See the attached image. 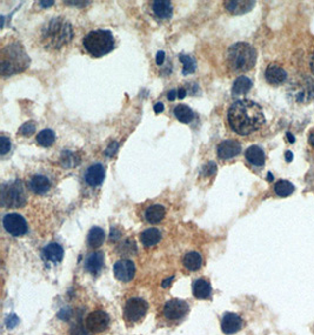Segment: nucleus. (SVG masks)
<instances>
[{
  "label": "nucleus",
  "mask_w": 314,
  "mask_h": 335,
  "mask_svg": "<svg viewBox=\"0 0 314 335\" xmlns=\"http://www.w3.org/2000/svg\"><path fill=\"white\" fill-rule=\"evenodd\" d=\"M243 328V319L235 313H225L221 320V330L225 334L231 335L238 333Z\"/></svg>",
  "instance_id": "13"
},
{
  "label": "nucleus",
  "mask_w": 314,
  "mask_h": 335,
  "mask_svg": "<svg viewBox=\"0 0 314 335\" xmlns=\"http://www.w3.org/2000/svg\"><path fill=\"white\" fill-rule=\"evenodd\" d=\"M114 37L108 30H96L91 31L83 39V45L85 49L90 53L92 57L100 58L108 54L114 48Z\"/></svg>",
  "instance_id": "5"
},
{
  "label": "nucleus",
  "mask_w": 314,
  "mask_h": 335,
  "mask_svg": "<svg viewBox=\"0 0 314 335\" xmlns=\"http://www.w3.org/2000/svg\"><path fill=\"white\" fill-rule=\"evenodd\" d=\"M265 77L271 85L279 86L287 80V72L277 64H271L265 72Z\"/></svg>",
  "instance_id": "16"
},
{
  "label": "nucleus",
  "mask_w": 314,
  "mask_h": 335,
  "mask_svg": "<svg viewBox=\"0 0 314 335\" xmlns=\"http://www.w3.org/2000/svg\"><path fill=\"white\" fill-rule=\"evenodd\" d=\"M287 137H288V142H290V143H294V137L292 136V133L287 132Z\"/></svg>",
  "instance_id": "49"
},
{
  "label": "nucleus",
  "mask_w": 314,
  "mask_h": 335,
  "mask_svg": "<svg viewBox=\"0 0 314 335\" xmlns=\"http://www.w3.org/2000/svg\"><path fill=\"white\" fill-rule=\"evenodd\" d=\"M106 170L102 164H93L87 168L85 173V180L90 186H99L105 179Z\"/></svg>",
  "instance_id": "15"
},
{
  "label": "nucleus",
  "mask_w": 314,
  "mask_h": 335,
  "mask_svg": "<svg viewBox=\"0 0 314 335\" xmlns=\"http://www.w3.org/2000/svg\"><path fill=\"white\" fill-rule=\"evenodd\" d=\"M78 162H79V160H77V156L70 151H66L61 154V164L66 168L74 167Z\"/></svg>",
  "instance_id": "33"
},
{
  "label": "nucleus",
  "mask_w": 314,
  "mask_h": 335,
  "mask_svg": "<svg viewBox=\"0 0 314 335\" xmlns=\"http://www.w3.org/2000/svg\"><path fill=\"white\" fill-rule=\"evenodd\" d=\"M274 192L278 196L285 198V196H290L294 192V186L287 180H279L274 185Z\"/></svg>",
  "instance_id": "30"
},
{
  "label": "nucleus",
  "mask_w": 314,
  "mask_h": 335,
  "mask_svg": "<svg viewBox=\"0 0 314 335\" xmlns=\"http://www.w3.org/2000/svg\"><path fill=\"white\" fill-rule=\"evenodd\" d=\"M245 158L246 160L250 162L251 165L257 166V167H262L265 165L266 161V155L262 148H260L259 146H250L249 148L245 152Z\"/></svg>",
  "instance_id": "19"
},
{
  "label": "nucleus",
  "mask_w": 314,
  "mask_h": 335,
  "mask_svg": "<svg viewBox=\"0 0 314 335\" xmlns=\"http://www.w3.org/2000/svg\"><path fill=\"white\" fill-rule=\"evenodd\" d=\"M0 142H1V147H0V153H1V155H5L7 154L9 152V149H11V142H9V139L7 137L2 136L0 138Z\"/></svg>",
  "instance_id": "36"
},
{
  "label": "nucleus",
  "mask_w": 314,
  "mask_h": 335,
  "mask_svg": "<svg viewBox=\"0 0 314 335\" xmlns=\"http://www.w3.org/2000/svg\"><path fill=\"white\" fill-rule=\"evenodd\" d=\"M36 132V124L34 123H26L24 125H21L20 128H19V134L24 137H31L32 134Z\"/></svg>",
  "instance_id": "35"
},
{
  "label": "nucleus",
  "mask_w": 314,
  "mask_h": 335,
  "mask_svg": "<svg viewBox=\"0 0 314 335\" xmlns=\"http://www.w3.org/2000/svg\"><path fill=\"white\" fill-rule=\"evenodd\" d=\"M54 4V1H39V5H42L43 7H50Z\"/></svg>",
  "instance_id": "47"
},
{
  "label": "nucleus",
  "mask_w": 314,
  "mask_h": 335,
  "mask_svg": "<svg viewBox=\"0 0 314 335\" xmlns=\"http://www.w3.org/2000/svg\"><path fill=\"white\" fill-rule=\"evenodd\" d=\"M268 180H269V181H272V180H273V175H272L271 172H269V173H268Z\"/></svg>",
  "instance_id": "51"
},
{
  "label": "nucleus",
  "mask_w": 314,
  "mask_h": 335,
  "mask_svg": "<svg viewBox=\"0 0 314 335\" xmlns=\"http://www.w3.org/2000/svg\"><path fill=\"white\" fill-rule=\"evenodd\" d=\"M241 152V145L235 140H225L218 146V156L222 160L234 158Z\"/></svg>",
  "instance_id": "14"
},
{
  "label": "nucleus",
  "mask_w": 314,
  "mask_h": 335,
  "mask_svg": "<svg viewBox=\"0 0 314 335\" xmlns=\"http://www.w3.org/2000/svg\"><path fill=\"white\" fill-rule=\"evenodd\" d=\"M149 303L141 297H131L124 307V318L130 324H137L145 318Z\"/></svg>",
  "instance_id": "8"
},
{
  "label": "nucleus",
  "mask_w": 314,
  "mask_h": 335,
  "mask_svg": "<svg viewBox=\"0 0 314 335\" xmlns=\"http://www.w3.org/2000/svg\"><path fill=\"white\" fill-rule=\"evenodd\" d=\"M118 249H119V252L122 253V254H136L137 253L136 242H134V240H131V239H127L126 241H124Z\"/></svg>",
  "instance_id": "34"
},
{
  "label": "nucleus",
  "mask_w": 314,
  "mask_h": 335,
  "mask_svg": "<svg viewBox=\"0 0 314 335\" xmlns=\"http://www.w3.org/2000/svg\"><path fill=\"white\" fill-rule=\"evenodd\" d=\"M44 256L51 262H60L64 258V248L59 243H50L43 250Z\"/></svg>",
  "instance_id": "24"
},
{
  "label": "nucleus",
  "mask_w": 314,
  "mask_h": 335,
  "mask_svg": "<svg viewBox=\"0 0 314 335\" xmlns=\"http://www.w3.org/2000/svg\"><path fill=\"white\" fill-rule=\"evenodd\" d=\"M174 115H175V118L180 121V123H184V124L191 123L194 118V113L192 109L188 107V106L183 105V104L178 105L177 107L174 108Z\"/></svg>",
  "instance_id": "29"
},
{
  "label": "nucleus",
  "mask_w": 314,
  "mask_h": 335,
  "mask_svg": "<svg viewBox=\"0 0 314 335\" xmlns=\"http://www.w3.org/2000/svg\"><path fill=\"white\" fill-rule=\"evenodd\" d=\"M165 58H166V54H165L164 51L158 52V54H157V57H156L157 65H162V64H164Z\"/></svg>",
  "instance_id": "39"
},
{
  "label": "nucleus",
  "mask_w": 314,
  "mask_h": 335,
  "mask_svg": "<svg viewBox=\"0 0 314 335\" xmlns=\"http://www.w3.org/2000/svg\"><path fill=\"white\" fill-rule=\"evenodd\" d=\"M5 230L13 237H21L27 232V222L24 217L17 213H9L2 219Z\"/></svg>",
  "instance_id": "10"
},
{
  "label": "nucleus",
  "mask_w": 314,
  "mask_h": 335,
  "mask_svg": "<svg viewBox=\"0 0 314 335\" xmlns=\"http://www.w3.org/2000/svg\"><path fill=\"white\" fill-rule=\"evenodd\" d=\"M173 277H171V278H167V279H166V280L164 281V283H162V287H164V288H167L168 286H169V285H171L172 284V281H173Z\"/></svg>",
  "instance_id": "44"
},
{
  "label": "nucleus",
  "mask_w": 314,
  "mask_h": 335,
  "mask_svg": "<svg viewBox=\"0 0 314 335\" xmlns=\"http://www.w3.org/2000/svg\"><path fill=\"white\" fill-rule=\"evenodd\" d=\"M183 264L185 266V268L188 269V271H198L203 265V259L202 255L199 254L198 252H190L187 253L186 255L184 256Z\"/></svg>",
  "instance_id": "27"
},
{
  "label": "nucleus",
  "mask_w": 314,
  "mask_h": 335,
  "mask_svg": "<svg viewBox=\"0 0 314 335\" xmlns=\"http://www.w3.org/2000/svg\"><path fill=\"white\" fill-rule=\"evenodd\" d=\"M104 241H105V232L103 228L100 227H93L91 228L89 232V236H87V245L90 248L97 249L103 245Z\"/></svg>",
  "instance_id": "25"
},
{
  "label": "nucleus",
  "mask_w": 314,
  "mask_h": 335,
  "mask_svg": "<svg viewBox=\"0 0 314 335\" xmlns=\"http://www.w3.org/2000/svg\"><path fill=\"white\" fill-rule=\"evenodd\" d=\"M55 140V134L52 130H43L42 132L38 133L37 136V143L43 147L51 146Z\"/></svg>",
  "instance_id": "31"
},
{
  "label": "nucleus",
  "mask_w": 314,
  "mask_h": 335,
  "mask_svg": "<svg viewBox=\"0 0 314 335\" xmlns=\"http://www.w3.org/2000/svg\"><path fill=\"white\" fill-rule=\"evenodd\" d=\"M251 87H252V81H251V79L245 76L238 77L234 81L233 87H232V95L234 96L245 95V93L249 92Z\"/></svg>",
  "instance_id": "28"
},
{
  "label": "nucleus",
  "mask_w": 314,
  "mask_h": 335,
  "mask_svg": "<svg viewBox=\"0 0 314 335\" xmlns=\"http://www.w3.org/2000/svg\"><path fill=\"white\" fill-rule=\"evenodd\" d=\"M225 8L230 13L234 15L245 14L250 12L256 5L254 1H249V0H237V1H225Z\"/></svg>",
  "instance_id": "18"
},
{
  "label": "nucleus",
  "mask_w": 314,
  "mask_h": 335,
  "mask_svg": "<svg viewBox=\"0 0 314 335\" xmlns=\"http://www.w3.org/2000/svg\"><path fill=\"white\" fill-rule=\"evenodd\" d=\"M119 236H120V233H119V232H117L115 230H113V228H112V232H111V240H117Z\"/></svg>",
  "instance_id": "45"
},
{
  "label": "nucleus",
  "mask_w": 314,
  "mask_h": 335,
  "mask_svg": "<svg viewBox=\"0 0 314 335\" xmlns=\"http://www.w3.org/2000/svg\"><path fill=\"white\" fill-rule=\"evenodd\" d=\"M1 203L4 207L19 208L26 203V193L23 181L14 180L1 186Z\"/></svg>",
  "instance_id": "6"
},
{
  "label": "nucleus",
  "mask_w": 314,
  "mask_h": 335,
  "mask_svg": "<svg viewBox=\"0 0 314 335\" xmlns=\"http://www.w3.org/2000/svg\"><path fill=\"white\" fill-rule=\"evenodd\" d=\"M104 267V253L94 252L87 256L85 261V268L91 274L97 275Z\"/></svg>",
  "instance_id": "22"
},
{
  "label": "nucleus",
  "mask_w": 314,
  "mask_h": 335,
  "mask_svg": "<svg viewBox=\"0 0 314 335\" xmlns=\"http://www.w3.org/2000/svg\"><path fill=\"white\" fill-rule=\"evenodd\" d=\"M311 71H312L313 74H314V54H313L312 59H311Z\"/></svg>",
  "instance_id": "50"
},
{
  "label": "nucleus",
  "mask_w": 314,
  "mask_h": 335,
  "mask_svg": "<svg viewBox=\"0 0 314 335\" xmlns=\"http://www.w3.org/2000/svg\"><path fill=\"white\" fill-rule=\"evenodd\" d=\"M288 95L298 104H309L314 99V81L310 78L297 80L291 85Z\"/></svg>",
  "instance_id": "7"
},
{
  "label": "nucleus",
  "mask_w": 314,
  "mask_h": 335,
  "mask_svg": "<svg viewBox=\"0 0 314 335\" xmlns=\"http://www.w3.org/2000/svg\"><path fill=\"white\" fill-rule=\"evenodd\" d=\"M215 172H216V165L213 161L209 162V164L204 166V168H203L204 175H213V174H215Z\"/></svg>",
  "instance_id": "37"
},
{
  "label": "nucleus",
  "mask_w": 314,
  "mask_h": 335,
  "mask_svg": "<svg viewBox=\"0 0 314 335\" xmlns=\"http://www.w3.org/2000/svg\"><path fill=\"white\" fill-rule=\"evenodd\" d=\"M186 96H187V91L185 90L184 87H180V89L178 90V98L179 99H184Z\"/></svg>",
  "instance_id": "42"
},
{
  "label": "nucleus",
  "mask_w": 314,
  "mask_h": 335,
  "mask_svg": "<svg viewBox=\"0 0 314 335\" xmlns=\"http://www.w3.org/2000/svg\"><path fill=\"white\" fill-rule=\"evenodd\" d=\"M111 319L109 315L104 311H94L86 316L85 327L91 333H103L109 327Z\"/></svg>",
  "instance_id": "9"
},
{
  "label": "nucleus",
  "mask_w": 314,
  "mask_h": 335,
  "mask_svg": "<svg viewBox=\"0 0 314 335\" xmlns=\"http://www.w3.org/2000/svg\"><path fill=\"white\" fill-rule=\"evenodd\" d=\"M73 30L71 24L62 18L50 20L42 32V43L49 49H59L71 42Z\"/></svg>",
  "instance_id": "2"
},
{
  "label": "nucleus",
  "mask_w": 314,
  "mask_h": 335,
  "mask_svg": "<svg viewBox=\"0 0 314 335\" xmlns=\"http://www.w3.org/2000/svg\"><path fill=\"white\" fill-rule=\"evenodd\" d=\"M292 159H293V154H292V152L291 151H287L286 152V160L288 162H291L292 161Z\"/></svg>",
  "instance_id": "48"
},
{
  "label": "nucleus",
  "mask_w": 314,
  "mask_h": 335,
  "mask_svg": "<svg viewBox=\"0 0 314 335\" xmlns=\"http://www.w3.org/2000/svg\"><path fill=\"white\" fill-rule=\"evenodd\" d=\"M65 4H67V5H81V7H83V6L89 4V1H66Z\"/></svg>",
  "instance_id": "43"
},
{
  "label": "nucleus",
  "mask_w": 314,
  "mask_h": 335,
  "mask_svg": "<svg viewBox=\"0 0 314 335\" xmlns=\"http://www.w3.org/2000/svg\"><path fill=\"white\" fill-rule=\"evenodd\" d=\"M118 143H112L111 145H109L107 148H106V151H105V154L106 155H108V156H113V154H114L115 152H117V149H118Z\"/></svg>",
  "instance_id": "38"
},
{
  "label": "nucleus",
  "mask_w": 314,
  "mask_h": 335,
  "mask_svg": "<svg viewBox=\"0 0 314 335\" xmlns=\"http://www.w3.org/2000/svg\"><path fill=\"white\" fill-rule=\"evenodd\" d=\"M192 292L194 297H197V299L199 300L209 299V297L212 296L211 283H209V280H206L205 278L197 279L193 283Z\"/></svg>",
  "instance_id": "17"
},
{
  "label": "nucleus",
  "mask_w": 314,
  "mask_h": 335,
  "mask_svg": "<svg viewBox=\"0 0 314 335\" xmlns=\"http://www.w3.org/2000/svg\"><path fill=\"white\" fill-rule=\"evenodd\" d=\"M113 272H114L115 278L119 281L122 283H128L134 278L136 274V266H134L133 261L128 259H121L115 262L114 267H113Z\"/></svg>",
  "instance_id": "12"
},
{
  "label": "nucleus",
  "mask_w": 314,
  "mask_h": 335,
  "mask_svg": "<svg viewBox=\"0 0 314 335\" xmlns=\"http://www.w3.org/2000/svg\"><path fill=\"white\" fill-rule=\"evenodd\" d=\"M309 143H310V145L312 146V148L314 149V130L312 131V132L310 133V137H309Z\"/></svg>",
  "instance_id": "46"
},
{
  "label": "nucleus",
  "mask_w": 314,
  "mask_h": 335,
  "mask_svg": "<svg viewBox=\"0 0 314 335\" xmlns=\"http://www.w3.org/2000/svg\"><path fill=\"white\" fill-rule=\"evenodd\" d=\"M166 211L164 206L161 205H152L146 209L145 219L150 224H159L162 219L165 218Z\"/></svg>",
  "instance_id": "26"
},
{
  "label": "nucleus",
  "mask_w": 314,
  "mask_h": 335,
  "mask_svg": "<svg viewBox=\"0 0 314 335\" xmlns=\"http://www.w3.org/2000/svg\"><path fill=\"white\" fill-rule=\"evenodd\" d=\"M31 59L19 43L9 44L0 54V70L4 77L21 73L30 66Z\"/></svg>",
  "instance_id": "3"
},
{
  "label": "nucleus",
  "mask_w": 314,
  "mask_h": 335,
  "mask_svg": "<svg viewBox=\"0 0 314 335\" xmlns=\"http://www.w3.org/2000/svg\"><path fill=\"white\" fill-rule=\"evenodd\" d=\"M180 61L183 62L184 68H183V74L184 76H187V74L193 73L196 71V60L190 55H185V54H180Z\"/></svg>",
  "instance_id": "32"
},
{
  "label": "nucleus",
  "mask_w": 314,
  "mask_h": 335,
  "mask_svg": "<svg viewBox=\"0 0 314 335\" xmlns=\"http://www.w3.org/2000/svg\"><path fill=\"white\" fill-rule=\"evenodd\" d=\"M190 306L187 305V302H185L184 300L173 299L169 300L164 307V315L166 319L171 321L180 320L183 319L185 315L188 313Z\"/></svg>",
  "instance_id": "11"
},
{
  "label": "nucleus",
  "mask_w": 314,
  "mask_h": 335,
  "mask_svg": "<svg viewBox=\"0 0 314 335\" xmlns=\"http://www.w3.org/2000/svg\"><path fill=\"white\" fill-rule=\"evenodd\" d=\"M177 96H178V90H171V91H169L167 98H168L169 101H174Z\"/></svg>",
  "instance_id": "40"
},
{
  "label": "nucleus",
  "mask_w": 314,
  "mask_h": 335,
  "mask_svg": "<svg viewBox=\"0 0 314 335\" xmlns=\"http://www.w3.org/2000/svg\"><path fill=\"white\" fill-rule=\"evenodd\" d=\"M228 124L235 133L240 136L258 131L265 124L262 108L252 100H238L228 109Z\"/></svg>",
  "instance_id": "1"
},
{
  "label": "nucleus",
  "mask_w": 314,
  "mask_h": 335,
  "mask_svg": "<svg viewBox=\"0 0 314 335\" xmlns=\"http://www.w3.org/2000/svg\"><path fill=\"white\" fill-rule=\"evenodd\" d=\"M28 186H30V189L33 193L42 195V194L49 192L50 187H51V183H50V180L47 179V177H45V175L37 174L31 178Z\"/></svg>",
  "instance_id": "21"
},
{
  "label": "nucleus",
  "mask_w": 314,
  "mask_h": 335,
  "mask_svg": "<svg viewBox=\"0 0 314 335\" xmlns=\"http://www.w3.org/2000/svg\"><path fill=\"white\" fill-rule=\"evenodd\" d=\"M257 61V51L247 43L233 44L227 51V65L233 72L250 71Z\"/></svg>",
  "instance_id": "4"
},
{
  "label": "nucleus",
  "mask_w": 314,
  "mask_h": 335,
  "mask_svg": "<svg viewBox=\"0 0 314 335\" xmlns=\"http://www.w3.org/2000/svg\"><path fill=\"white\" fill-rule=\"evenodd\" d=\"M161 240V232L158 228H149L141 232L140 241L145 247H153Z\"/></svg>",
  "instance_id": "23"
},
{
  "label": "nucleus",
  "mask_w": 314,
  "mask_h": 335,
  "mask_svg": "<svg viewBox=\"0 0 314 335\" xmlns=\"http://www.w3.org/2000/svg\"><path fill=\"white\" fill-rule=\"evenodd\" d=\"M153 109H155V113L156 114L161 113V112L164 111V104H161V102H158V104L155 105V107H153Z\"/></svg>",
  "instance_id": "41"
},
{
  "label": "nucleus",
  "mask_w": 314,
  "mask_h": 335,
  "mask_svg": "<svg viewBox=\"0 0 314 335\" xmlns=\"http://www.w3.org/2000/svg\"><path fill=\"white\" fill-rule=\"evenodd\" d=\"M152 10L160 19H168L173 13V6L168 0H155L152 1Z\"/></svg>",
  "instance_id": "20"
}]
</instances>
